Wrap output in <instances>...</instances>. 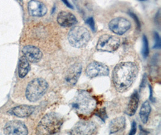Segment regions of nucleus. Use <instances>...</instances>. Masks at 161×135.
Listing matches in <instances>:
<instances>
[{"label": "nucleus", "mask_w": 161, "mask_h": 135, "mask_svg": "<svg viewBox=\"0 0 161 135\" xmlns=\"http://www.w3.org/2000/svg\"><path fill=\"white\" fill-rule=\"evenodd\" d=\"M151 106L149 101H146L142 105L139 111V116L142 122L144 124L147 123L149 115L151 112Z\"/></svg>", "instance_id": "obj_19"}, {"label": "nucleus", "mask_w": 161, "mask_h": 135, "mask_svg": "<svg viewBox=\"0 0 161 135\" xmlns=\"http://www.w3.org/2000/svg\"><path fill=\"white\" fill-rule=\"evenodd\" d=\"M139 103V96L137 91H134L132 94L130 99L129 100L127 109L125 110V114L129 116H133L136 113Z\"/></svg>", "instance_id": "obj_16"}, {"label": "nucleus", "mask_w": 161, "mask_h": 135, "mask_svg": "<svg viewBox=\"0 0 161 135\" xmlns=\"http://www.w3.org/2000/svg\"><path fill=\"white\" fill-rule=\"evenodd\" d=\"M131 27V23L122 17L115 18L110 21L109 28L114 33L121 36L125 34Z\"/></svg>", "instance_id": "obj_9"}, {"label": "nucleus", "mask_w": 161, "mask_h": 135, "mask_svg": "<svg viewBox=\"0 0 161 135\" xmlns=\"http://www.w3.org/2000/svg\"><path fill=\"white\" fill-rule=\"evenodd\" d=\"M85 72L89 78H94L98 76H108L109 69L106 64L98 61H94L88 65Z\"/></svg>", "instance_id": "obj_8"}, {"label": "nucleus", "mask_w": 161, "mask_h": 135, "mask_svg": "<svg viewBox=\"0 0 161 135\" xmlns=\"http://www.w3.org/2000/svg\"><path fill=\"white\" fill-rule=\"evenodd\" d=\"M119 45L120 40L118 37L110 34H104L99 38L96 49L99 51L113 52L118 49Z\"/></svg>", "instance_id": "obj_6"}, {"label": "nucleus", "mask_w": 161, "mask_h": 135, "mask_svg": "<svg viewBox=\"0 0 161 135\" xmlns=\"http://www.w3.org/2000/svg\"><path fill=\"white\" fill-rule=\"evenodd\" d=\"M30 69L29 62L24 55L21 57L18 64V75L21 78H24L29 73Z\"/></svg>", "instance_id": "obj_18"}, {"label": "nucleus", "mask_w": 161, "mask_h": 135, "mask_svg": "<svg viewBox=\"0 0 161 135\" xmlns=\"http://www.w3.org/2000/svg\"><path fill=\"white\" fill-rule=\"evenodd\" d=\"M64 121V118L59 114H46L37 127V135H56L60 130Z\"/></svg>", "instance_id": "obj_2"}, {"label": "nucleus", "mask_w": 161, "mask_h": 135, "mask_svg": "<svg viewBox=\"0 0 161 135\" xmlns=\"http://www.w3.org/2000/svg\"><path fill=\"white\" fill-rule=\"evenodd\" d=\"M139 128H140V134H139V135H148L149 132L148 131H147L146 130H144L141 126H139Z\"/></svg>", "instance_id": "obj_25"}, {"label": "nucleus", "mask_w": 161, "mask_h": 135, "mask_svg": "<svg viewBox=\"0 0 161 135\" xmlns=\"http://www.w3.org/2000/svg\"><path fill=\"white\" fill-rule=\"evenodd\" d=\"M95 115L100 117L102 120L104 121L107 118V114L105 110V108H102V109H100L99 110H98L95 113Z\"/></svg>", "instance_id": "obj_21"}, {"label": "nucleus", "mask_w": 161, "mask_h": 135, "mask_svg": "<svg viewBox=\"0 0 161 135\" xmlns=\"http://www.w3.org/2000/svg\"><path fill=\"white\" fill-rule=\"evenodd\" d=\"M71 106L77 114L88 116L95 111L97 101L88 91L81 90L74 97Z\"/></svg>", "instance_id": "obj_3"}, {"label": "nucleus", "mask_w": 161, "mask_h": 135, "mask_svg": "<svg viewBox=\"0 0 161 135\" xmlns=\"http://www.w3.org/2000/svg\"><path fill=\"white\" fill-rule=\"evenodd\" d=\"M24 56L27 58L29 62L32 63H37L41 61L42 58V53L41 50L36 46L32 45H27L22 49Z\"/></svg>", "instance_id": "obj_11"}, {"label": "nucleus", "mask_w": 161, "mask_h": 135, "mask_svg": "<svg viewBox=\"0 0 161 135\" xmlns=\"http://www.w3.org/2000/svg\"><path fill=\"white\" fill-rule=\"evenodd\" d=\"M29 14L32 16L42 17L47 13V8L43 3L39 1H30L28 4Z\"/></svg>", "instance_id": "obj_13"}, {"label": "nucleus", "mask_w": 161, "mask_h": 135, "mask_svg": "<svg viewBox=\"0 0 161 135\" xmlns=\"http://www.w3.org/2000/svg\"><path fill=\"white\" fill-rule=\"evenodd\" d=\"M125 126V117H118L110 121L109 124V131L110 134L117 133L118 132L122 130Z\"/></svg>", "instance_id": "obj_17"}, {"label": "nucleus", "mask_w": 161, "mask_h": 135, "mask_svg": "<svg viewBox=\"0 0 161 135\" xmlns=\"http://www.w3.org/2000/svg\"><path fill=\"white\" fill-rule=\"evenodd\" d=\"M35 107L29 105H20L12 108L10 112L18 117L24 118L29 117L35 111Z\"/></svg>", "instance_id": "obj_15"}, {"label": "nucleus", "mask_w": 161, "mask_h": 135, "mask_svg": "<svg viewBox=\"0 0 161 135\" xmlns=\"http://www.w3.org/2000/svg\"><path fill=\"white\" fill-rule=\"evenodd\" d=\"M130 16H131L132 17H133V18L134 19H135V21L136 22V23L138 24V25L139 27H140V23H139V20H138L137 16H136L135 14H133V13H130Z\"/></svg>", "instance_id": "obj_27"}, {"label": "nucleus", "mask_w": 161, "mask_h": 135, "mask_svg": "<svg viewBox=\"0 0 161 135\" xmlns=\"http://www.w3.org/2000/svg\"><path fill=\"white\" fill-rule=\"evenodd\" d=\"M154 45L153 48L154 49H160L161 48V39L158 33L155 32L154 34Z\"/></svg>", "instance_id": "obj_22"}, {"label": "nucleus", "mask_w": 161, "mask_h": 135, "mask_svg": "<svg viewBox=\"0 0 161 135\" xmlns=\"http://www.w3.org/2000/svg\"><path fill=\"white\" fill-rule=\"evenodd\" d=\"M97 128V125L93 121H79L71 130V135H92Z\"/></svg>", "instance_id": "obj_7"}, {"label": "nucleus", "mask_w": 161, "mask_h": 135, "mask_svg": "<svg viewBox=\"0 0 161 135\" xmlns=\"http://www.w3.org/2000/svg\"><path fill=\"white\" fill-rule=\"evenodd\" d=\"M86 23L89 25V27H91V29H92V30L93 31H95V22H94L93 18H92V17L89 18L86 20Z\"/></svg>", "instance_id": "obj_23"}, {"label": "nucleus", "mask_w": 161, "mask_h": 135, "mask_svg": "<svg viewBox=\"0 0 161 135\" xmlns=\"http://www.w3.org/2000/svg\"><path fill=\"white\" fill-rule=\"evenodd\" d=\"M63 3L66 5L67 7H69L70 8H73V6L68 1H63Z\"/></svg>", "instance_id": "obj_28"}, {"label": "nucleus", "mask_w": 161, "mask_h": 135, "mask_svg": "<svg viewBox=\"0 0 161 135\" xmlns=\"http://www.w3.org/2000/svg\"><path fill=\"white\" fill-rule=\"evenodd\" d=\"M82 70L81 65L76 63L71 65L66 72L65 81L70 86L75 85L80 76Z\"/></svg>", "instance_id": "obj_12"}, {"label": "nucleus", "mask_w": 161, "mask_h": 135, "mask_svg": "<svg viewBox=\"0 0 161 135\" xmlns=\"http://www.w3.org/2000/svg\"><path fill=\"white\" fill-rule=\"evenodd\" d=\"M4 133L5 135H27L28 130L22 122L13 120L6 124L4 128Z\"/></svg>", "instance_id": "obj_10"}, {"label": "nucleus", "mask_w": 161, "mask_h": 135, "mask_svg": "<svg viewBox=\"0 0 161 135\" xmlns=\"http://www.w3.org/2000/svg\"><path fill=\"white\" fill-rule=\"evenodd\" d=\"M57 21L60 25L64 27H70L77 22L75 16L72 13L66 11L59 12L57 17Z\"/></svg>", "instance_id": "obj_14"}, {"label": "nucleus", "mask_w": 161, "mask_h": 135, "mask_svg": "<svg viewBox=\"0 0 161 135\" xmlns=\"http://www.w3.org/2000/svg\"><path fill=\"white\" fill-rule=\"evenodd\" d=\"M91 39L90 33L82 26H75L71 29L68 33V39L69 44L74 48H81L85 47Z\"/></svg>", "instance_id": "obj_4"}, {"label": "nucleus", "mask_w": 161, "mask_h": 135, "mask_svg": "<svg viewBox=\"0 0 161 135\" xmlns=\"http://www.w3.org/2000/svg\"><path fill=\"white\" fill-rule=\"evenodd\" d=\"M147 79H146V75L145 74L144 75V77L142 79V83H141V86H140V89H141L142 88H144L146 84Z\"/></svg>", "instance_id": "obj_26"}, {"label": "nucleus", "mask_w": 161, "mask_h": 135, "mask_svg": "<svg viewBox=\"0 0 161 135\" xmlns=\"http://www.w3.org/2000/svg\"><path fill=\"white\" fill-rule=\"evenodd\" d=\"M142 54L144 58H147L149 54V48H148V42L146 36L143 35L142 37Z\"/></svg>", "instance_id": "obj_20"}, {"label": "nucleus", "mask_w": 161, "mask_h": 135, "mask_svg": "<svg viewBox=\"0 0 161 135\" xmlns=\"http://www.w3.org/2000/svg\"><path fill=\"white\" fill-rule=\"evenodd\" d=\"M136 130H137V124L136 122L135 121L132 122V128L130 131L129 135H135L136 133Z\"/></svg>", "instance_id": "obj_24"}, {"label": "nucleus", "mask_w": 161, "mask_h": 135, "mask_svg": "<svg viewBox=\"0 0 161 135\" xmlns=\"http://www.w3.org/2000/svg\"><path fill=\"white\" fill-rule=\"evenodd\" d=\"M48 84L47 82L42 78H36L30 82L26 91V98L30 101L35 102L40 99L47 91Z\"/></svg>", "instance_id": "obj_5"}, {"label": "nucleus", "mask_w": 161, "mask_h": 135, "mask_svg": "<svg viewBox=\"0 0 161 135\" xmlns=\"http://www.w3.org/2000/svg\"><path fill=\"white\" fill-rule=\"evenodd\" d=\"M138 71L137 64L133 62H123L115 65L112 71V81L118 92H125L131 87Z\"/></svg>", "instance_id": "obj_1"}]
</instances>
